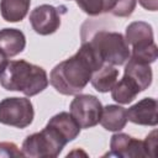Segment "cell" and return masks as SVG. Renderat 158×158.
<instances>
[{
    "mask_svg": "<svg viewBox=\"0 0 158 158\" xmlns=\"http://www.w3.org/2000/svg\"><path fill=\"white\" fill-rule=\"evenodd\" d=\"M70 115L79 123L80 128H90L99 123L102 105L100 100L89 94H77L70 102Z\"/></svg>",
    "mask_w": 158,
    "mask_h": 158,
    "instance_id": "52a82bcc",
    "label": "cell"
},
{
    "mask_svg": "<svg viewBox=\"0 0 158 158\" xmlns=\"http://www.w3.org/2000/svg\"><path fill=\"white\" fill-rule=\"evenodd\" d=\"M132 79L138 86L139 91H144L152 84V69L148 63L128 58V63L125 67V74Z\"/></svg>",
    "mask_w": 158,
    "mask_h": 158,
    "instance_id": "8fae6325",
    "label": "cell"
},
{
    "mask_svg": "<svg viewBox=\"0 0 158 158\" xmlns=\"http://www.w3.org/2000/svg\"><path fill=\"white\" fill-rule=\"evenodd\" d=\"M117 77H118V70L115 67L106 64L93 73L90 81L94 89L98 90L99 93H107L115 85Z\"/></svg>",
    "mask_w": 158,
    "mask_h": 158,
    "instance_id": "2e32d148",
    "label": "cell"
},
{
    "mask_svg": "<svg viewBox=\"0 0 158 158\" xmlns=\"http://www.w3.org/2000/svg\"><path fill=\"white\" fill-rule=\"evenodd\" d=\"M138 2L141 4L142 7H144L146 10H149V11H156L158 7L157 0H138Z\"/></svg>",
    "mask_w": 158,
    "mask_h": 158,
    "instance_id": "44dd1931",
    "label": "cell"
},
{
    "mask_svg": "<svg viewBox=\"0 0 158 158\" xmlns=\"http://www.w3.org/2000/svg\"><path fill=\"white\" fill-rule=\"evenodd\" d=\"M48 77L42 67L26 60H11L0 74V85L9 91H21L33 96L48 86Z\"/></svg>",
    "mask_w": 158,
    "mask_h": 158,
    "instance_id": "7a4b0ae2",
    "label": "cell"
},
{
    "mask_svg": "<svg viewBox=\"0 0 158 158\" xmlns=\"http://www.w3.org/2000/svg\"><path fill=\"white\" fill-rule=\"evenodd\" d=\"M139 89L136 85V83L130 79L128 77L123 75V78L120 81H116L115 85L111 89V98L118 102V104H130L132 102L136 96L138 95Z\"/></svg>",
    "mask_w": 158,
    "mask_h": 158,
    "instance_id": "e0dca14e",
    "label": "cell"
},
{
    "mask_svg": "<svg viewBox=\"0 0 158 158\" xmlns=\"http://www.w3.org/2000/svg\"><path fill=\"white\" fill-rule=\"evenodd\" d=\"M144 153L146 157H154L156 156V148H157V131L153 130L143 141Z\"/></svg>",
    "mask_w": 158,
    "mask_h": 158,
    "instance_id": "ffe728a7",
    "label": "cell"
},
{
    "mask_svg": "<svg viewBox=\"0 0 158 158\" xmlns=\"http://www.w3.org/2000/svg\"><path fill=\"white\" fill-rule=\"evenodd\" d=\"M127 120L142 126H157V100L153 98H144L137 104L126 110Z\"/></svg>",
    "mask_w": 158,
    "mask_h": 158,
    "instance_id": "30bf717a",
    "label": "cell"
},
{
    "mask_svg": "<svg viewBox=\"0 0 158 158\" xmlns=\"http://www.w3.org/2000/svg\"><path fill=\"white\" fill-rule=\"evenodd\" d=\"M0 157H25L22 151L12 142H1L0 143Z\"/></svg>",
    "mask_w": 158,
    "mask_h": 158,
    "instance_id": "d6986e66",
    "label": "cell"
},
{
    "mask_svg": "<svg viewBox=\"0 0 158 158\" xmlns=\"http://www.w3.org/2000/svg\"><path fill=\"white\" fill-rule=\"evenodd\" d=\"M109 156H116L123 158L146 157L143 141L131 137L127 133H115L112 135L110 141Z\"/></svg>",
    "mask_w": 158,
    "mask_h": 158,
    "instance_id": "9c48e42d",
    "label": "cell"
},
{
    "mask_svg": "<svg viewBox=\"0 0 158 158\" xmlns=\"http://www.w3.org/2000/svg\"><path fill=\"white\" fill-rule=\"evenodd\" d=\"M77 5L89 16H98L115 10L118 0H75Z\"/></svg>",
    "mask_w": 158,
    "mask_h": 158,
    "instance_id": "ac0fdd59",
    "label": "cell"
},
{
    "mask_svg": "<svg viewBox=\"0 0 158 158\" xmlns=\"http://www.w3.org/2000/svg\"><path fill=\"white\" fill-rule=\"evenodd\" d=\"M101 126L112 132H118L121 131L126 123H127V115H126V109L118 105H107L102 107L100 121Z\"/></svg>",
    "mask_w": 158,
    "mask_h": 158,
    "instance_id": "5bb4252c",
    "label": "cell"
},
{
    "mask_svg": "<svg viewBox=\"0 0 158 158\" xmlns=\"http://www.w3.org/2000/svg\"><path fill=\"white\" fill-rule=\"evenodd\" d=\"M126 42L132 47V53L130 58L144 62L153 63L158 56V48L153 40L152 26L144 21L131 22L126 27Z\"/></svg>",
    "mask_w": 158,
    "mask_h": 158,
    "instance_id": "277c9868",
    "label": "cell"
},
{
    "mask_svg": "<svg viewBox=\"0 0 158 158\" xmlns=\"http://www.w3.org/2000/svg\"><path fill=\"white\" fill-rule=\"evenodd\" d=\"M26 47V37L17 28L0 30V48L7 57H15Z\"/></svg>",
    "mask_w": 158,
    "mask_h": 158,
    "instance_id": "4fadbf2b",
    "label": "cell"
},
{
    "mask_svg": "<svg viewBox=\"0 0 158 158\" xmlns=\"http://www.w3.org/2000/svg\"><path fill=\"white\" fill-rule=\"evenodd\" d=\"M7 56L5 54V52L0 48V74L2 73V70L5 69V67L7 65Z\"/></svg>",
    "mask_w": 158,
    "mask_h": 158,
    "instance_id": "7402d4cb",
    "label": "cell"
},
{
    "mask_svg": "<svg viewBox=\"0 0 158 158\" xmlns=\"http://www.w3.org/2000/svg\"><path fill=\"white\" fill-rule=\"evenodd\" d=\"M68 142L51 126L27 136L22 143V153L30 158H54L58 157Z\"/></svg>",
    "mask_w": 158,
    "mask_h": 158,
    "instance_id": "3957f363",
    "label": "cell"
},
{
    "mask_svg": "<svg viewBox=\"0 0 158 158\" xmlns=\"http://www.w3.org/2000/svg\"><path fill=\"white\" fill-rule=\"evenodd\" d=\"M88 42L94 47L102 62L110 65H122L130 58L128 44L118 32L99 31Z\"/></svg>",
    "mask_w": 158,
    "mask_h": 158,
    "instance_id": "5b68a950",
    "label": "cell"
},
{
    "mask_svg": "<svg viewBox=\"0 0 158 158\" xmlns=\"http://www.w3.org/2000/svg\"><path fill=\"white\" fill-rule=\"evenodd\" d=\"M102 65L104 62L98 52L84 40L74 56L58 63L51 70L49 83L63 95H77L88 85L93 73Z\"/></svg>",
    "mask_w": 158,
    "mask_h": 158,
    "instance_id": "6da1fadb",
    "label": "cell"
},
{
    "mask_svg": "<svg viewBox=\"0 0 158 158\" xmlns=\"http://www.w3.org/2000/svg\"><path fill=\"white\" fill-rule=\"evenodd\" d=\"M48 126L54 128L67 142L75 139L80 133V126L69 112H59L48 122Z\"/></svg>",
    "mask_w": 158,
    "mask_h": 158,
    "instance_id": "7c38bea8",
    "label": "cell"
},
{
    "mask_svg": "<svg viewBox=\"0 0 158 158\" xmlns=\"http://www.w3.org/2000/svg\"><path fill=\"white\" fill-rule=\"evenodd\" d=\"M31 0H0V12L5 21L19 22L30 10Z\"/></svg>",
    "mask_w": 158,
    "mask_h": 158,
    "instance_id": "9a60e30c",
    "label": "cell"
},
{
    "mask_svg": "<svg viewBox=\"0 0 158 158\" xmlns=\"http://www.w3.org/2000/svg\"><path fill=\"white\" fill-rule=\"evenodd\" d=\"M35 111L30 99L5 98L0 101V123L25 128L33 121Z\"/></svg>",
    "mask_w": 158,
    "mask_h": 158,
    "instance_id": "8992f818",
    "label": "cell"
},
{
    "mask_svg": "<svg viewBox=\"0 0 158 158\" xmlns=\"http://www.w3.org/2000/svg\"><path fill=\"white\" fill-rule=\"evenodd\" d=\"M30 22L33 31L38 35L47 36L54 33L60 26V14L52 5H40L30 14Z\"/></svg>",
    "mask_w": 158,
    "mask_h": 158,
    "instance_id": "ba28073f",
    "label": "cell"
}]
</instances>
